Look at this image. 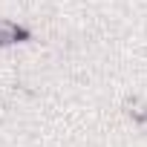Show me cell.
I'll use <instances>...</instances> for the list:
<instances>
[{"label":"cell","instance_id":"2","mask_svg":"<svg viewBox=\"0 0 147 147\" xmlns=\"http://www.w3.org/2000/svg\"><path fill=\"white\" fill-rule=\"evenodd\" d=\"M124 113H127L136 124H144V121H147V101L138 98V95H133V98L124 101Z\"/></svg>","mask_w":147,"mask_h":147},{"label":"cell","instance_id":"1","mask_svg":"<svg viewBox=\"0 0 147 147\" xmlns=\"http://www.w3.org/2000/svg\"><path fill=\"white\" fill-rule=\"evenodd\" d=\"M29 32L20 29L18 23L12 20H0V46H9V43H18V40H26Z\"/></svg>","mask_w":147,"mask_h":147}]
</instances>
